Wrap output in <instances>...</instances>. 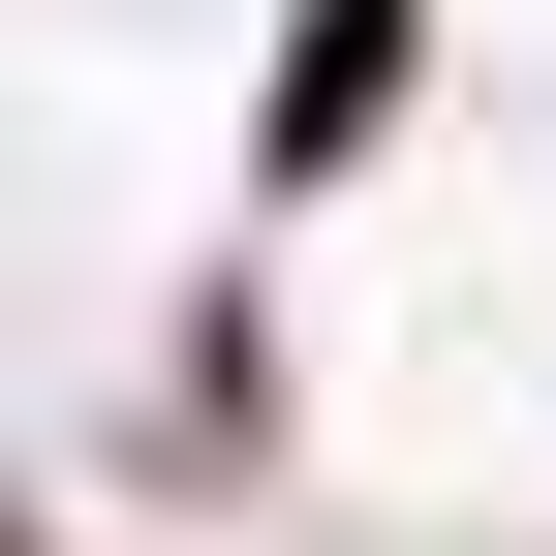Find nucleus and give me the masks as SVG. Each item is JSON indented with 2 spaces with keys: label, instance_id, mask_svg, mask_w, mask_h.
<instances>
[{
  "label": "nucleus",
  "instance_id": "1",
  "mask_svg": "<svg viewBox=\"0 0 556 556\" xmlns=\"http://www.w3.org/2000/svg\"><path fill=\"white\" fill-rule=\"evenodd\" d=\"M402 31H433V0H309V62H278V155H371V93H402Z\"/></svg>",
  "mask_w": 556,
  "mask_h": 556
}]
</instances>
